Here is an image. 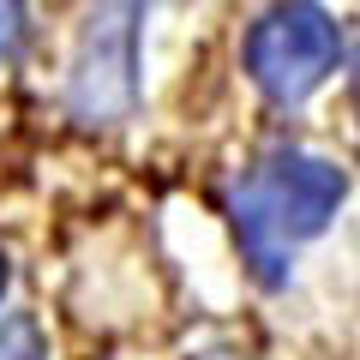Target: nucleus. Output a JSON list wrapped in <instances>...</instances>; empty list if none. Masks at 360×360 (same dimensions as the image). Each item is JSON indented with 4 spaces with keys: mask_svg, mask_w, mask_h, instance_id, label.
I'll return each instance as SVG.
<instances>
[{
    "mask_svg": "<svg viewBox=\"0 0 360 360\" xmlns=\"http://www.w3.org/2000/svg\"><path fill=\"white\" fill-rule=\"evenodd\" d=\"M342 193H348L342 168L319 162V156H300V150L264 156L234 186V234H240V252L264 288L288 283L295 246H307L312 234L330 229Z\"/></svg>",
    "mask_w": 360,
    "mask_h": 360,
    "instance_id": "f257e3e1",
    "label": "nucleus"
},
{
    "mask_svg": "<svg viewBox=\"0 0 360 360\" xmlns=\"http://www.w3.org/2000/svg\"><path fill=\"white\" fill-rule=\"evenodd\" d=\"M150 0H96L66 72V108L84 127H115L139 108V25Z\"/></svg>",
    "mask_w": 360,
    "mask_h": 360,
    "instance_id": "f03ea898",
    "label": "nucleus"
},
{
    "mask_svg": "<svg viewBox=\"0 0 360 360\" xmlns=\"http://www.w3.org/2000/svg\"><path fill=\"white\" fill-rule=\"evenodd\" d=\"M336 54H342L336 18L324 6H312V0H283L246 37V72L270 103H307L330 78Z\"/></svg>",
    "mask_w": 360,
    "mask_h": 360,
    "instance_id": "7ed1b4c3",
    "label": "nucleus"
},
{
    "mask_svg": "<svg viewBox=\"0 0 360 360\" xmlns=\"http://www.w3.org/2000/svg\"><path fill=\"white\" fill-rule=\"evenodd\" d=\"M0 360H49V336L30 312H13L0 324Z\"/></svg>",
    "mask_w": 360,
    "mask_h": 360,
    "instance_id": "20e7f679",
    "label": "nucleus"
},
{
    "mask_svg": "<svg viewBox=\"0 0 360 360\" xmlns=\"http://www.w3.org/2000/svg\"><path fill=\"white\" fill-rule=\"evenodd\" d=\"M25 30H30L25 0H0V60H13V54L25 49Z\"/></svg>",
    "mask_w": 360,
    "mask_h": 360,
    "instance_id": "39448f33",
    "label": "nucleus"
},
{
    "mask_svg": "<svg viewBox=\"0 0 360 360\" xmlns=\"http://www.w3.org/2000/svg\"><path fill=\"white\" fill-rule=\"evenodd\" d=\"M354 108H360V54H354Z\"/></svg>",
    "mask_w": 360,
    "mask_h": 360,
    "instance_id": "423d86ee",
    "label": "nucleus"
},
{
    "mask_svg": "<svg viewBox=\"0 0 360 360\" xmlns=\"http://www.w3.org/2000/svg\"><path fill=\"white\" fill-rule=\"evenodd\" d=\"M0 288H6V258H0Z\"/></svg>",
    "mask_w": 360,
    "mask_h": 360,
    "instance_id": "0eeeda50",
    "label": "nucleus"
}]
</instances>
